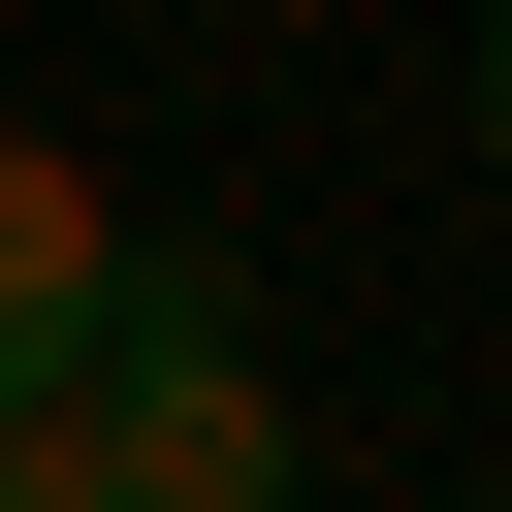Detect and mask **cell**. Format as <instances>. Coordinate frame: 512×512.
<instances>
[{"mask_svg":"<svg viewBox=\"0 0 512 512\" xmlns=\"http://www.w3.org/2000/svg\"><path fill=\"white\" fill-rule=\"evenodd\" d=\"M64 480L96 512H320L288 480V384H256V288L96 224V352H64Z\"/></svg>","mask_w":512,"mask_h":512,"instance_id":"6da1fadb","label":"cell"},{"mask_svg":"<svg viewBox=\"0 0 512 512\" xmlns=\"http://www.w3.org/2000/svg\"><path fill=\"white\" fill-rule=\"evenodd\" d=\"M64 352H96V160L0 128V416H64Z\"/></svg>","mask_w":512,"mask_h":512,"instance_id":"7a4b0ae2","label":"cell"},{"mask_svg":"<svg viewBox=\"0 0 512 512\" xmlns=\"http://www.w3.org/2000/svg\"><path fill=\"white\" fill-rule=\"evenodd\" d=\"M0 512H96V480H64V416H0Z\"/></svg>","mask_w":512,"mask_h":512,"instance_id":"3957f363","label":"cell"},{"mask_svg":"<svg viewBox=\"0 0 512 512\" xmlns=\"http://www.w3.org/2000/svg\"><path fill=\"white\" fill-rule=\"evenodd\" d=\"M480 160H512V0H480Z\"/></svg>","mask_w":512,"mask_h":512,"instance_id":"277c9868","label":"cell"},{"mask_svg":"<svg viewBox=\"0 0 512 512\" xmlns=\"http://www.w3.org/2000/svg\"><path fill=\"white\" fill-rule=\"evenodd\" d=\"M480 512H512V480H480Z\"/></svg>","mask_w":512,"mask_h":512,"instance_id":"5b68a950","label":"cell"}]
</instances>
